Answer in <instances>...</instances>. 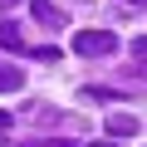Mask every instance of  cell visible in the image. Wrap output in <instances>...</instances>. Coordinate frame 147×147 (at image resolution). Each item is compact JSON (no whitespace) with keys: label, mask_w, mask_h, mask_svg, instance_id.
<instances>
[{"label":"cell","mask_w":147,"mask_h":147,"mask_svg":"<svg viewBox=\"0 0 147 147\" xmlns=\"http://www.w3.org/2000/svg\"><path fill=\"white\" fill-rule=\"evenodd\" d=\"M84 5H88V0H84Z\"/></svg>","instance_id":"cell-14"},{"label":"cell","mask_w":147,"mask_h":147,"mask_svg":"<svg viewBox=\"0 0 147 147\" xmlns=\"http://www.w3.org/2000/svg\"><path fill=\"white\" fill-rule=\"evenodd\" d=\"M108 137H137V118L132 113H108Z\"/></svg>","instance_id":"cell-3"},{"label":"cell","mask_w":147,"mask_h":147,"mask_svg":"<svg viewBox=\"0 0 147 147\" xmlns=\"http://www.w3.org/2000/svg\"><path fill=\"white\" fill-rule=\"evenodd\" d=\"M84 98H123L118 88H84Z\"/></svg>","instance_id":"cell-9"},{"label":"cell","mask_w":147,"mask_h":147,"mask_svg":"<svg viewBox=\"0 0 147 147\" xmlns=\"http://www.w3.org/2000/svg\"><path fill=\"white\" fill-rule=\"evenodd\" d=\"M127 5H142V0H127Z\"/></svg>","instance_id":"cell-13"},{"label":"cell","mask_w":147,"mask_h":147,"mask_svg":"<svg viewBox=\"0 0 147 147\" xmlns=\"http://www.w3.org/2000/svg\"><path fill=\"white\" fill-rule=\"evenodd\" d=\"M127 54H132V59H142V69H147V34H137V39L127 44Z\"/></svg>","instance_id":"cell-6"},{"label":"cell","mask_w":147,"mask_h":147,"mask_svg":"<svg viewBox=\"0 0 147 147\" xmlns=\"http://www.w3.org/2000/svg\"><path fill=\"white\" fill-rule=\"evenodd\" d=\"M93 147H118V142H93Z\"/></svg>","instance_id":"cell-12"},{"label":"cell","mask_w":147,"mask_h":147,"mask_svg":"<svg viewBox=\"0 0 147 147\" xmlns=\"http://www.w3.org/2000/svg\"><path fill=\"white\" fill-rule=\"evenodd\" d=\"M5 127H10V113H5V108H0V132H5Z\"/></svg>","instance_id":"cell-11"},{"label":"cell","mask_w":147,"mask_h":147,"mask_svg":"<svg viewBox=\"0 0 147 147\" xmlns=\"http://www.w3.org/2000/svg\"><path fill=\"white\" fill-rule=\"evenodd\" d=\"M118 49V34L113 30H79L74 34V54L79 59H108Z\"/></svg>","instance_id":"cell-1"},{"label":"cell","mask_w":147,"mask_h":147,"mask_svg":"<svg viewBox=\"0 0 147 147\" xmlns=\"http://www.w3.org/2000/svg\"><path fill=\"white\" fill-rule=\"evenodd\" d=\"M25 147H74L69 137H34V142H25Z\"/></svg>","instance_id":"cell-8"},{"label":"cell","mask_w":147,"mask_h":147,"mask_svg":"<svg viewBox=\"0 0 147 147\" xmlns=\"http://www.w3.org/2000/svg\"><path fill=\"white\" fill-rule=\"evenodd\" d=\"M15 88H25V74L20 69H0V93H15Z\"/></svg>","instance_id":"cell-5"},{"label":"cell","mask_w":147,"mask_h":147,"mask_svg":"<svg viewBox=\"0 0 147 147\" xmlns=\"http://www.w3.org/2000/svg\"><path fill=\"white\" fill-rule=\"evenodd\" d=\"M34 59H39V64H59V49H54V44H39Z\"/></svg>","instance_id":"cell-7"},{"label":"cell","mask_w":147,"mask_h":147,"mask_svg":"<svg viewBox=\"0 0 147 147\" xmlns=\"http://www.w3.org/2000/svg\"><path fill=\"white\" fill-rule=\"evenodd\" d=\"M15 5H20V0H0V15H5V10H15Z\"/></svg>","instance_id":"cell-10"},{"label":"cell","mask_w":147,"mask_h":147,"mask_svg":"<svg viewBox=\"0 0 147 147\" xmlns=\"http://www.w3.org/2000/svg\"><path fill=\"white\" fill-rule=\"evenodd\" d=\"M0 44H5V49H25V39H20V30L5 20V15H0Z\"/></svg>","instance_id":"cell-4"},{"label":"cell","mask_w":147,"mask_h":147,"mask_svg":"<svg viewBox=\"0 0 147 147\" xmlns=\"http://www.w3.org/2000/svg\"><path fill=\"white\" fill-rule=\"evenodd\" d=\"M30 15H34L44 30H64V25H69V20H64V10L54 5V0H30Z\"/></svg>","instance_id":"cell-2"}]
</instances>
